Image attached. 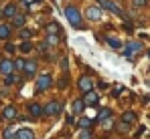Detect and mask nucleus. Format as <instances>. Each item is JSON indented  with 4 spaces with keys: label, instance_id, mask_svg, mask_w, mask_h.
<instances>
[{
    "label": "nucleus",
    "instance_id": "2eb2a0df",
    "mask_svg": "<svg viewBox=\"0 0 150 139\" xmlns=\"http://www.w3.org/2000/svg\"><path fill=\"white\" fill-rule=\"evenodd\" d=\"M35 71H37V63H35V61H28V63L25 65L26 77H33V75H35Z\"/></svg>",
    "mask_w": 150,
    "mask_h": 139
},
{
    "label": "nucleus",
    "instance_id": "a878e982",
    "mask_svg": "<svg viewBox=\"0 0 150 139\" xmlns=\"http://www.w3.org/2000/svg\"><path fill=\"white\" fill-rule=\"evenodd\" d=\"M30 34H33V32H30V30H28V28H23V30H21V38H23V41H28V38H30Z\"/></svg>",
    "mask_w": 150,
    "mask_h": 139
},
{
    "label": "nucleus",
    "instance_id": "39448f33",
    "mask_svg": "<svg viewBox=\"0 0 150 139\" xmlns=\"http://www.w3.org/2000/svg\"><path fill=\"white\" fill-rule=\"evenodd\" d=\"M51 85H53V79L49 75H41L37 81V91H47V89H51Z\"/></svg>",
    "mask_w": 150,
    "mask_h": 139
},
{
    "label": "nucleus",
    "instance_id": "c756f323",
    "mask_svg": "<svg viewBox=\"0 0 150 139\" xmlns=\"http://www.w3.org/2000/svg\"><path fill=\"white\" fill-rule=\"evenodd\" d=\"M25 65H26V63L23 61V59H18V61H14V69H18V71H21V69H25Z\"/></svg>",
    "mask_w": 150,
    "mask_h": 139
},
{
    "label": "nucleus",
    "instance_id": "bb28decb",
    "mask_svg": "<svg viewBox=\"0 0 150 139\" xmlns=\"http://www.w3.org/2000/svg\"><path fill=\"white\" fill-rule=\"evenodd\" d=\"M132 2H134L136 8H144V6H148V0H132Z\"/></svg>",
    "mask_w": 150,
    "mask_h": 139
},
{
    "label": "nucleus",
    "instance_id": "aec40b11",
    "mask_svg": "<svg viewBox=\"0 0 150 139\" xmlns=\"http://www.w3.org/2000/svg\"><path fill=\"white\" fill-rule=\"evenodd\" d=\"M25 16H23V14H16V16H14V18H12V24H14V26H23V24H25Z\"/></svg>",
    "mask_w": 150,
    "mask_h": 139
},
{
    "label": "nucleus",
    "instance_id": "ddd939ff",
    "mask_svg": "<svg viewBox=\"0 0 150 139\" xmlns=\"http://www.w3.org/2000/svg\"><path fill=\"white\" fill-rule=\"evenodd\" d=\"M83 109H85V101H83V99H77V101L73 103V113L75 115H81Z\"/></svg>",
    "mask_w": 150,
    "mask_h": 139
},
{
    "label": "nucleus",
    "instance_id": "2f4dec72",
    "mask_svg": "<svg viewBox=\"0 0 150 139\" xmlns=\"http://www.w3.org/2000/svg\"><path fill=\"white\" fill-rule=\"evenodd\" d=\"M67 83H69V81H67V77L63 75V77H61V81H59V89H65V87H67Z\"/></svg>",
    "mask_w": 150,
    "mask_h": 139
},
{
    "label": "nucleus",
    "instance_id": "20e7f679",
    "mask_svg": "<svg viewBox=\"0 0 150 139\" xmlns=\"http://www.w3.org/2000/svg\"><path fill=\"white\" fill-rule=\"evenodd\" d=\"M85 16H87L89 20H93V22H96V20H100L101 16H103V10H101L100 6H89V8L85 10Z\"/></svg>",
    "mask_w": 150,
    "mask_h": 139
},
{
    "label": "nucleus",
    "instance_id": "393cba45",
    "mask_svg": "<svg viewBox=\"0 0 150 139\" xmlns=\"http://www.w3.org/2000/svg\"><path fill=\"white\" fill-rule=\"evenodd\" d=\"M57 43H59L57 34H47V45H57Z\"/></svg>",
    "mask_w": 150,
    "mask_h": 139
},
{
    "label": "nucleus",
    "instance_id": "c9c22d12",
    "mask_svg": "<svg viewBox=\"0 0 150 139\" xmlns=\"http://www.w3.org/2000/svg\"><path fill=\"white\" fill-rule=\"evenodd\" d=\"M30 2H33V0H23V4H25V6H28Z\"/></svg>",
    "mask_w": 150,
    "mask_h": 139
},
{
    "label": "nucleus",
    "instance_id": "f3484780",
    "mask_svg": "<svg viewBox=\"0 0 150 139\" xmlns=\"http://www.w3.org/2000/svg\"><path fill=\"white\" fill-rule=\"evenodd\" d=\"M122 121H124V123H128V125H130V123H134V121H136V113L126 111L124 115H122Z\"/></svg>",
    "mask_w": 150,
    "mask_h": 139
},
{
    "label": "nucleus",
    "instance_id": "473e14b6",
    "mask_svg": "<svg viewBox=\"0 0 150 139\" xmlns=\"http://www.w3.org/2000/svg\"><path fill=\"white\" fill-rule=\"evenodd\" d=\"M4 50H6V52H8V54H12V52H14V50H16V46H14V45H10V43H8V45L4 46Z\"/></svg>",
    "mask_w": 150,
    "mask_h": 139
},
{
    "label": "nucleus",
    "instance_id": "b1692460",
    "mask_svg": "<svg viewBox=\"0 0 150 139\" xmlns=\"http://www.w3.org/2000/svg\"><path fill=\"white\" fill-rule=\"evenodd\" d=\"M108 45L112 46V48H122V43L118 38H108Z\"/></svg>",
    "mask_w": 150,
    "mask_h": 139
},
{
    "label": "nucleus",
    "instance_id": "7c9ffc66",
    "mask_svg": "<svg viewBox=\"0 0 150 139\" xmlns=\"http://www.w3.org/2000/svg\"><path fill=\"white\" fill-rule=\"evenodd\" d=\"M128 129H130V125H128V123H124V121H122V123L118 125V131H122V133H126Z\"/></svg>",
    "mask_w": 150,
    "mask_h": 139
},
{
    "label": "nucleus",
    "instance_id": "5701e85b",
    "mask_svg": "<svg viewBox=\"0 0 150 139\" xmlns=\"http://www.w3.org/2000/svg\"><path fill=\"white\" fill-rule=\"evenodd\" d=\"M18 48H21V52H30V50H33V45H30V43H28V41H26V43H23V45L18 46Z\"/></svg>",
    "mask_w": 150,
    "mask_h": 139
},
{
    "label": "nucleus",
    "instance_id": "a211bd4d",
    "mask_svg": "<svg viewBox=\"0 0 150 139\" xmlns=\"http://www.w3.org/2000/svg\"><path fill=\"white\" fill-rule=\"evenodd\" d=\"M47 32H49V34H57V36H59V34H61V28H59V24H57V22H51L49 26H47Z\"/></svg>",
    "mask_w": 150,
    "mask_h": 139
},
{
    "label": "nucleus",
    "instance_id": "1a4fd4ad",
    "mask_svg": "<svg viewBox=\"0 0 150 139\" xmlns=\"http://www.w3.org/2000/svg\"><path fill=\"white\" fill-rule=\"evenodd\" d=\"M14 139H35V133L30 131V129H16V137Z\"/></svg>",
    "mask_w": 150,
    "mask_h": 139
},
{
    "label": "nucleus",
    "instance_id": "f257e3e1",
    "mask_svg": "<svg viewBox=\"0 0 150 139\" xmlns=\"http://www.w3.org/2000/svg\"><path fill=\"white\" fill-rule=\"evenodd\" d=\"M65 16H67V20L71 22L73 28H81L83 26V18H81V14H79V10L75 6H65Z\"/></svg>",
    "mask_w": 150,
    "mask_h": 139
},
{
    "label": "nucleus",
    "instance_id": "9b49d317",
    "mask_svg": "<svg viewBox=\"0 0 150 139\" xmlns=\"http://www.w3.org/2000/svg\"><path fill=\"white\" fill-rule=\"evenodd\" d=\"M43 111H45V109H43L41 105H37V103H30V105H28V113H30L33 117H39Z\"/></svg>",
    "mask_w": 150,
    "mask_h": 139
},
{
    "label": "nucleus",
    "instance_id": "4468645a",
    "mask_svg": "<svg viewBox=\"0 0 150 139\" xmlns=\"http://www.w3.org/2000/svg\"><path fill=\"white\" fill-rule=\"evenodd\" d=\"M10 30H12V28H10V24H0V38H2V41H6V38L10 36Z\"/></svg>",
    "mask_w": 150,
    "mask_h": 139
},
{
    "label": "nucleus",
    "instance_id": "6e6552de",
    "mask_svg": "<svg viewBox=\"0 0 150 139\" xmlns=\"http://www.w3.org/2000/svg\"><path fill=\"white\" fill-rule=\"evenodd\" d=\"M79 89L85 93V95H87V93H91V89H93L91 79H89V77H81V79H79Z\"/></svg>",
    "mask_w": 150,
    "mask_h": 139
},
{
    "label": "nucleus",
    "instance_id": "cd10ccee",
    "mask_svg": "<svg viewBox=\"0 0 150 139\" xmlns=\"http://www.w3.org/2000/svg\"><path fill=\"white\" fill-rule=\"evenodd\" d=\"M79 139H91V133H89V129H83V131L79 133Z\"/></svg>",
    "mask_w": 150,
    "mask_h": 139
},
{
    "label": "nucleus",
    "instance_id": "4be33fe9",
    "mask_svg": "<svg viewBox=\"0 0 150 139\" xmlns=\"http://www.w3.org/2000/svg\"><path fill=\"white\" fill-rule=\"evenodd\" d=\"M16 81H21V79H16V75H8V77H4V85H14Z\"/></svg>",
    "mask_w": 150,
    "mask_h": 139
},
{
    "label": "nucleus",
    "instance_id": "72a5a7b5",
    "mask_svg": "<svg viewBox=\"0 0 150 139\" xmlns=\"http://www.w3.org/2000/svg\"><path fill=\"white\" fill-rule=\"evenodd\" d=\"M67 65H69V61H67V59H61V69L65 71V69H67Z\"/></svg>",
    "mask_w": 150,
    "mask_h": 139
},
{
    "label": "nucleus",
    "instance_id": "423d86ee",
    "mask_svg": "<svg viewBox=\"0 0 150 139\" xmlns=\"http://www.w3.org/2000/svg\"><path fill=\"white\" fill-rule=\"evenodd\" d=\"M61 109H63V105H61L59 101H51L49 105L45 107V111H43V113H45V115H59V113H61Z\"/></svg>",
    "mask_w": 150,
    "mask_h": 139
},
{
    "label": "nucleus",
    "instance_id": "dca6fc26",
    "mask_svg": "<svg viewBox=\"0 0 150 139\" xmlns=\"http://www.w3.org/2000/svg\"><path fill=\"white\" fill-rule=\"evenodd\" d=\"M96 103H98V93H87V95H85V105H96Z\"/></svg>",
    "mask_w": 150,
    "mask_h": 139
},
{
    "label": "nucleus",
    "instance_id": "9d476101",
    "mask_svg": "<svg viewBox=\"0 0 150 139\" xmlns=\"http://www.w3.org/2000/svg\"><path fill=\"white\" fill-rule=\"evenodd\" d=\"M2 16L14 18V16H16V4H6V6H4V10H2Z\"/></svg>",
    "mask_w": 150,
    "mask_h": 139
},
{
    "label": "nucleus",
    "instance_id": "f8f14e48",
    "mask_svg": "<svg viewBox=\"0 0 150 139\" xmlns=\"http://www.w3.org/2000/svg\"><path fill=\"white\" fill-rule=\"evenodd\" d=\"M2 115H4V119H8V121H12V119H16V109H14L12 105H8V107L4 109V113H2Z\"/></svg>",
    "mask_w": 150,
    "mask_h": 139
},
{
    "label": "nucleus",
    "instance_id": "f03ea898",
    "mask_svg": "<svg viewBox=\"0 0 150 139\" xmlns=\"http://www.w3.org/2000/svg\"><path fill=\"white\" fill-rule=\"evenodd\" d=\"M100 4L105 8V10H110V12H114V14L122 16V18H128V14H126V12L120 8V6H118V4H116V2H112V0H101Z\"/></svg>",
    "mask_w": 150,
    "mask_h": 139
},
{
    "label": "nucleus",
    "instance_id": "7ed1b4c3",
    "mask_svg": "<svg viewBox=\"0 0 150 139\" xmlns=\"http://www.w3.org/2000/svg\"><path fill=\"white\" fill-rule=\"evenodd\" d=\"M142 50V43L140 41H130L128 45H124V54L126 57H132V54H136V52H140Z\"/></svg>",
    "mask_w": 150,
    "mask_h": 139
},
{
    "label": "nucleus",
    "instance_id": "0eeeda50",
    "mask_svg": "<svg viewBox=\"0 0 150 139\" xmlns=\"http://www.w3.org/2000/svg\"><path fill=\"white\" fill-rule=\"evenodd\" d=\"M0 73H2L4 77H8V75H14V63H12V61H8V59L0 61Z\"/></svg>",
    "mask_w": 150,
    "mask_h": 139
},
{
    "label": "nucleus",
    "instance_id": "f704fd0d",
    "mask_svg": "<svg viewBox=\"0 0 150 139\" xmlns=\"http://www.w3.org/2000/svg\"><path fill=\"white\" fill-rule=\"evenodd\" d=\"M122 91H124V89H122V87H118V89H114V93H112V95H114V97H118Z\"/></svg>",
    "mask_w": 150,
    "mask_h": 139
},
{
    "label": "nucleus",
    "instance_id": "412c9836",
    "mask_svg": "<svg viewBox=\"0 0 150 139\" xmlns=\"http://www.w3.org/2000/svg\"><path fill=\"white\" fill-rule=\"evenodd\" d=\"M14 137H16V131H14L12 127L4 129V139H14Z\"/></svg>",
    "mask_w": 150,
    "mask_h": 139
},
{
    "label": "nucleus",
    "instance_id": "6ab92c4d",
    "mask_svg": "<svg viewBox=\"0 0 150 139\" xmlns=\"http://www.w3.org/2000/svg\"><path fill=\"white\" fill-rule=\"evenodd\" d=\"M110 117H112V109H101L98 119H100V121H105V119H110Z\"/></svg>",
    "mask_w": 150,
    "mask_h": 139
},
{
    "label": "nucleus",
    "instance_id": "c85d7f7f",
    "mask_svg": "<svg viewBox=\"0 0 150 139\" xmlns=\"http://www.w3.org/2000/svg\"><path fill=\"white\" fill-rule=\"evenodd\" d=\"M79 127H85V129H89V127H91V121H89V119H81V121H79Z\"/></svg>",
    "mask_w": 150,
    "mask_h": 139
}]
</instances>
